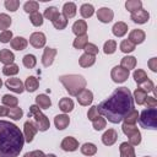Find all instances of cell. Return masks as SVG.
Here are the masks:
<instances>
[{
  "instance_id": "6da1fadb",
  "label": "cell",
  "mask_w": 157,
  "mask_h": 157,
  "mask_svg": "<svg viewBox=\"0 0 157 157\" xmlns=\"http://www.w3.org/2000/svg\"><path fill=\"white\" fill-rule=\"evenodd\" d=\"M134 109V99L128 87H118L114 92L97 105L98 113L113 124L120 123L124 117Z\"/></svg>"
},
{
  "instance_id": "7a4b0ae2",
  "label": "cell",
  "mask_w": 157,
  "mask_h": 157,
  "mask_svg": "<svg viewBox=\"0 0 157 157\" xmlns=\"http://www.w3.org/2000/svg\"><path fill=\"white\" fill-rule=\"evenodd\" d=\"M25 145L20 128L7 120H0V157H17Z\"/></svg>"
},
{
  "instance_id": "3957f363",
  "label": "cell",
  "mask_w": 157,
  "mask_h": 157,
  "mask_svg": "<svg viewBox=\"0 0 157 157\" xmlns=\"http://www.w3.org/2000/svg\"><path fill=\"white\" fill-rule=\"evenodd\" d=\"M59 81L64 85L65 90L69 92L70 96L76 97L82 90H85L87 81L82 75L77 74H70V75H61L59 77Z\"/></svg>"
},
{
  "instance_id": "277c9868",
  "label": "cell",
  "mask_w": 157,
  "mask_h": 157,
  "mask_svg": "<svg viewBox=\"0 0 157 157\" xmlns=\"http://www.w3.org/2000/svg\"><path fill=\"white\" fill-rule=\"evenodd\" d=\"M28 117L33 118V123L36 124L38 131H47L50 128V121L47 118V115H44L40 110V108L36 104H32L29 107V112H28Z\"/></svg>"
},
{
  "instance_id": "5b68a950",
  "label": "cell",
  "mask_w": 157,
  "mask_h": 157,
  "mask_svg": "<svg viewBox=\"0 0 157 157\" xmlns=\"http://www.w3.org/2000/svg\"><path fill=\"white\" fill-rule=\"evenodd\" d=\"M139 121L141 128L145 129H157V109L147 108L139 114Z\"/></svg>"
},
{
  "instance_id": "8992f818",
  "label": "cell",
  "mask_w": 157,
  "mask_h": 157,
  "mask_svg": "<svg viewBox=\"0 0 157 157\" xmlns=\"http://www.w3.org/2000/svg\"><path fill=\"white\" fill-rule=\"evenodd\" d=\"M123 132L129 137V144L132 146H137L141 144V132L136 128V125H130V124H123L121 125Z\"/></svg>"
},
{
  "instance_id": "52a82bcc",
  "label": "cell",
  "mask_w": 157,
  "mask_h": 157,
  "mask_svg": "<svg viewBox=\"0 0 157 157\" xmlns=\"http://www.w3.org/2000/svg\"><path fill=\"white\" fill-rule=\"evenodd\" d=\"M129 75H130L129 70L121 67L120 65H119V66H118V65L114 66V67L112 69V71H110V77H112V80H113L115 83H123V82H125V81L128 80Z\"/></svg>"
},
{
  "instance_id": "ba28073f",
  "label": "cell",
  "mask_w": 157,
  "mask_h": 157,
  "mask_svg": "<svg viewBox=\"0 0 157 157\" xmlns=\"http://www.w3.org/2000/svg\"><path fill=\"white\" fill-rule=\"evenodd\" d=\"M38 129L36 126V124L31 120H27L25 124H23V137H25V141L26 142H32L36 134H37Z\"/></svg>"
},
{
  "instance_id": "9c48e42d",
  "label": "cell",
  "mask_w": 157,
  "mask_h": 157,
  "mask_svg": "<svg viewBox=\"0 0 157 157\" xmlns=\"http://www.w3.org/2000/svg\"><path fill=\"white\" fill-rule=\"evenodd\" d=\"M45 42H47V38L43 32H33L29 37V44L37 49L43 48L45 45Z\"/></svg>"
},
{
  "instance_id": "30bf717a",
  "label": "cell",
  "mask_w": 157,
  "mask_h": 157,
  "mask_svg": "<svg viewBox=\"0 0 157 157\" xmlns=\"http://www.w3.org/2000/svg\"><path fill=\"white\" fill-rule=\"evenodd\" d=\"M60 147H61L63 151L74 152L78 148V141L72 136H66V137L63 139V141L60 144Z\"/></svg>"
},
{
  "instance_id": "8fae6325",
  "label": "cell",
  "mask_w": 157,
  "mask_h": 157,
  "mask_svg": "<svg viewBox=\"0 0 157 157\" xmlns=\"http://www.w3.org/2000/svg\"><path fill=\"white\" fill-rule=\"evenodd\" d=\"M5 86H6L10 91H12V92H15V93H22V92L25 91V85H23V82H22L20 78H16V77L7 78L6 82H5Z\"/></svg>"
},
{
  "instance_id": "7c38bea8",
  "label": "cell",
  "mask_w": 157,
  "mask_h": 157,
  "mask_svg": "<svg viewBox=\"0 0 157 157\" xmlns=\"http://www.w3.org/2000/svg\"><path fill=\"white\" fill-rule=\"evenodd\" d=\"M114 17V12L109 7H101L97 10V18L102 23H109Z\"/></svg>"
},
{
  "instance_id": "4fadbf2b",
  "label": "cell",
  "mask_w": 157,
  "mask_h": 157,
  "mask_svg": "<svg viewBox=\"0 0 157 157\" xmlns=\"http://www.w3.org/2000/svg\"><path fill=\"white\" fill-rule=\"evenodd\" d=\"M56 53H58V50L55 48H49V47L44 48V52H43V55H42V64L45 67L50 66L54 61V58H55Z\"/></svg>"
},
{
  "instance_id": "5bb4252c",
  "label": "cell",
  "mask_w": 157,
  "mask_h": 157,
  "mask_svg": "<svg viewBox=\"0 0 157 157\" xmlns=\"http://www.w3.org/2000/svg\"><path fill=\"white\" fill-rule=\"evenodd\" d=\"M130 17H131V20H132L135 23L144 25V23H146V22L150 20V13H148V11H146V10H144V9H140V10H137V11L132 12Z\"/></svg>"
},
{
  "instance_id": "9a60e30c",
  "label": "cell",
  "mask_w": 157,
  "mask_h": 157,
  "mask_svg": "<svg viewBox=\"0 0 157 157\" xmlns=\"http://www.w3.org/2000/svg\"><path fill=\"white\" fill-rule=\"evenodd\" d=\"M76 98H77V102H78L81 105H90V104L93 102V93H92V91L85 88V90H82V91L76 96Z\"/></svg>"
},
{
  "instance_id": "2e32d148",
  "label": "cell",
  "mask_w": 157,
  "mask_h": 157,
  "mask_svg": "<svg viewBox=\"0 0 157 157\" xmlns=\"http://www.w3.org/2000/svg\"><path fill=\"white\" fill-rule=\"evenodd\" d=\"M146 38V34L142 29H132L130 33H129V38L128 40H130L134 45H137V44H141Z\"/></svg>"
},
{
  "instance_id": "e0dca14e",
  "label": "cell",
  "mask_w": 157,
  "mask_h": 157,
  "mask_svg": "<svg viewBox=\"0 0 157 157\" xmlns=\"http://www.w3.org/2000/svg\"><path fill=\"white\" fill-rule=\"evenodd\" d=\"M118 140V132L114 129H108L107 131H104V134L102 135V142L105 146H112L117 142Z\"/></svg>"
},
{
  "instance_id": "ac0fdd59",
  "label": "cell",
  "mask_w": 157,
  "mask_h": 157,
  "mask_svg": "<svg viewBox=\"0 0 157 157\" xmlns=\"http://www.w3.org/2000/svg\"><path fill=\"white\" fill-rule=\"evenodd\" d=\"M128 29H129V27H128V25L125 23V22H123V21H118V22H115L114 25H113V27H112V32H113V34L115 36V37H124L126 33H128Z\"/></svg>"
},
{
  "instance_id": "d6986e66",
  "label": "cell",
  "mask_w": 157,
  "mask_h": 157,
  "mask_svg": "<svg viewBox=\"0 0 157 157\" xmlns=\"http://www.w3.org/2000/svg\"><path fill=\"white\" fill-rule=\"evenodd\" d=\"M119 152H120V157H136L135 156V147L132 145H130L128 141L120 144Z\"/></svg>"
},
{
  "instance_id": "ffe728a7",
  "label": "cell",
  "mask_w": 157,
  "mask_h": 157,
  "mask_svg": "<svg viewBox=\"0 0 157 157\" xmlns=\"http://www.w3.org/2000/svg\"><path fill=\"white\" fill-rule=\"evenodd\" d=\"M87 32V23L85 20H77L72 25V33L76 34V37L83 36Z\"/></svg>"
},
{
  "instance_id": "44dd1931",
  "label": "cell",
  "mask_w": 157,
  "mask_h": 157,
  "mask_svg": "<svg viewBox=\"0 0 157 157\" xmlns=\"http://www.w3.org/2000/svg\"><path fill=\"white\" fill-rule=\"evenodd\" d=\"M54 124H55V128L58 130H64V129H66L69 126L70 118L66 114H59V115H56L54 118Z\"/></svg>"
},
{
  "instance_id": "7402d4cb",
  "label": "cell",
  "mask_w": 157,
  "mask_h": 157,
  "mask_svg": "<svg viewBox=\"0 0 157 157\" xmlns=\"http://www.w3.org/2000/svg\"><path fill=\"white\" fill-rule=\"evenodd\" d=\"M10 44H11V48H12V49L20 52V50H25V49L27 48V45H28V40H27L26 38L18 36V37L12 38L11 42H10Z\"/></svg>"
},
{
  "instance_id": "603a6c76",
  "label": "cell",
  "mask_w": 157,
  "mask_h": 157,
  "mask_svg": "<svg viewBox=\"0 0 157 157\" xmlns=\"http://www.w3.org/2000/svg\"><path fill=\"white\" fill-rule=\"evenodd\" d=\"M76 12H77V7H76V4H75V2L69 1V2H65V4L63 5V15H64L67 20L75 17Z\"/></svg>"
},
{
  "instance_id": "cb8c5ba5",
  "label": "cell",
  "mask_w": 157,
  "mask_h": 157,
  "mask_svg": "<svg viewBox=\"0 0 157 157\" xmlns=\"http://www.w3.org/2000/svg\"><path fill=\"white\" fill-rule=\"evenodd\" d=\"M15 60V54L10 49H1L0 50V63L5 65L12 64Z\"/></svg>"
},
{
  "instance_id": "d4e9b609",
  "label": "cell",
  "mask_w": 157,
  "mask_h": 157,
  "mask_svg": "<svg viewBox=\"0 0 157 157\" xmlns=\"http://www.w3.org/2000/svg\"><path fill=\"white\" fill-rule=\"evenodd\" d=\"M59 109L66 114V113H70L72 109H74V101L69 97H63L60 101H59Z\"/></svg>"
},
{
  "instance_id": "484cf974",
  "label": "cell",
  "mask_w": 157,
  "mask_h": 157,
  "mask_svg": "<svg viewBox=\"0 0 157 157\" xmlns=\"http://www.w3.org/2000/svg\"><path fill=\"white\" fill-rule=\"evenodd\" d=\"M36 105H38L42 109H49L52 105V101H50L49 96L42 93V94H38L36 97Z\"/></svg>"
},
{
  "instance_id": "4316f807",
  "label": "cell",
  "mask_w": 157,
  "mask_h": 157,
  "mask_svg": "<svg viewBox=\"0 0 157 157\" xmlns=\"http://www.w3.org/2000/svg\"><path fill=\"white\" fill-rule=\"evenodd\" d=\"M94 63H96V56L90 55V54H86V53H83L80 56V59H78V64H80L81 67H90Z\"/></svg>"
},
{
  "instance_id": "83f0119b",
  "label": "cell",
  "mask_w": 157,
  "mask_h": 157,
  "mask_svg": "<svg viewBox=\"0 0 157 157\" xmlns=\"http://www.w3.org/2000/svg\"><path fill=\"white\" fill-rule=\"evenodd\" d=\"M23 85H25V90H27L28 92H34L39 87V81L34 76H28Z\"/></svg>"
},
{
  "instance_id": "f1b7e54d",
  "label": "cell",
  "mask_w": 157,
  "mask_h": 157,
  "mask_svg": "<svg viewBox=\"0 0 157 157\" xmlns=\"http://www.w3.org/2000/svg\"><path fill=\"white\" fill-rule=\"evenodd\" d=\"M136 63H137V61H136V58H135V56L126 55V56H124V58L121 59V61H120V66L130 71L131 69H135Z\"/></svg>"
},
{
  "instance_id": "f546056e",
  "label": "cell",
  "mask_w": 157,
  "mask_h": 157,
  "mask_svg": "<svg viewBox=\"0 0 157 157\" xmlns=\"http://www.w3.org/2000/svg\"><path fill=\"white\" fill-rule=\"evenodd\" d=\"M147 97V92L145 90H142L141 87H137L135 91H134V94H132V99L134 102H136L139 105H142L145 99Z\"/></svg>"
},
{
  "instance_id": "4dcf8cb0",
  "label": "cell",
  "mask_w": 157,
  "mask_h": 157,
  "mask_svg": "<svg viewBox=\"0 0 157 157\" xmlns=\"http://www.w3.org/2000/svg\"><path fill=\"white\" fill-rule=\"evenodd\" d=\"M132 77H134L135 82H136L139 86H141L144 82H146V81L148 80L146 71L142 70V69H136V70L134 71V74H132Z\"/></svg>"
},
{
  "instance_id": "1f68e13d",
  "label": "cell",
  "mask_w": 157,
  "mask_h": 157,
  "mask_svg": "<svg viewBox=\"0 0 157 157\" xmlns=\"http://www.w3.org/2000/svg\"><path fill=\"white\" fill-rule=\"evenodd\" d=\"M80 13H81V16H82L83 18H90V17H92V15L94 13V7H93V5H91V4H88V2L82 4L81 7H80Z\"/></svg>"
},
{
  "instance_id": "d6a6232c",
  "label": "cell",
  "mask_w": 157,
  "mask_h": 157,
  "mask_svg": "<svg viewBox=\"0 0 157 157\" xmlns=\"http://www.w3.org/2000/svg\"><path fill=\"white\" fill-rule=\"evenodd\" d=\"M97 152V146L92 142H86L81 146V153L85 156H93Z\"/></svg>"
},
{
  "instance_id": "836d02e7",
  "label": "cell",
  "mask_w": 157,
  "mask_h": 157,
  "mask_svg": "<svg viewBox=\"0 0 157 157\" xmlns=\"http://www.w3.org/2000/svg\"><path fill=\"white\" fill-rule=\"evenodd\" d=\"M125 9L129 11V12H135L140 9H142V1L141 0H128L125 2Z\"/></svg>"
},
{
  "instance_id": "e575fe53",
  "label": "cell",
  "mask_w": 157,
  "mask_h": 157,
  "mask_svg": "<svg viewBox=\"0 0 157 157\" xmlns=\"http://www.w3.org/2000/svg\"><path fill=\"white\" fill-rule=\"evenodd\" d=\"M59 15H60V12H59V10H58L55 6H49V7H47V9L44 10L43 17H45V18L49 20V21H54Z\"/></svg>"
},
{
  "instance_id": "d590c367",
  "label": "cell",
  "mask_w": 157,
  "mask_h": 157,
  "mask_svg": "<svg viewBox=\"0 0 157 157\" xmlns=\"http://www.w3.org/2000/svg\"><path fill=\"white\" fill-rule=\"evenodd\" d=\"M1 102H2V105L9 107V108L17 107V104H18V99L15 96H11V94H4L2 98H1Z\"/></svg>"
},
{
  "instance_id": "8d00e7d4",
  "label": "cell",
  "mask_w": 157,
  "mask_h": 157,
  "mask_svg": "<svg viewBox=\"0 0 157 157\" xmlns=\"http://www.w3.org/2000/svg\"><path fill=\"white\" fill-rule=\"evenodd\" d=\"M124 124H130V125H135L136 121L139 120V112L134 108L131 112H129L125 117H124Z\"/></svg>"
},
{
  "instance_id": "74e56055",
  "label": "cell",
  "mask_w": 157,
  "mask_h": 157,
  "mask_svg": "<svg viewBox=\"0 0 157 157\" xmlns=\"http://www.w3.org/2000/svg\"><path fill=\"white\" fill-rule=\"evenodd\" d=\"M52 23H53L54 28H56V29L61 31V29H64V28L67 26V18H66L63 13H60V15H59L54 21H52Z\"/></svg>"
},
{
  "instance_id": "f35d334b",
  "label": "cell",
  "mask_w": 157,
  "mask_h": 157,
  "mask_svg": "<svg viewBox=\"0 0 157 157\" xmlns=\"http://www.w3.org/2000/svg\"><path fill=\"white\" fill-rule=\"evenodd\" d=\"M87 43H88V36L87 34H83V36L76 37L74 39V42H72V45H74L75 49H83Z\"/></svg>"
},
{
  "instance_id": "ab89813d",
  "label": "cell",
  "mask_w": 157,
  "mask_h": 157,
  "mask_svg": "<svg viewBox=\"0 0 157 157\" xmlns=\"http://www.w3.org/2000/svg\"><path fill=\"white\" fill-rule=\"evenodd\" d=\"M22 64L27 69H33L36 66V64H37V58L33 54H26L22 58Z\"/></svg>"
},
{
  "instance_id": "60d3db41",
  "label": "cell",
  "mask_w": 157,
  "mask_h": 157,
  "mask_svg": "<svg viewBox=\"0 0 157 157\" xmlns=\"http://www.w3.org/2000/svg\"><path fill=\"white\" fill-rule=\"evenodd\" d=\"M18 71H20V69H18V65H16V64H10V65H5L4 67H2V74L5 75V76H15V75H17L18 74Z\"/></svg>"
},
{
  "instance_id": "b9f144b4",
  "label": "cell",
  "mask_w": 157,
  "mask_h": 157,
  "mask_svg": "<svg viewBox=\"0 0 157 157\" xmlns=\"http://www.w3.org/2000/svg\"><path fill=\"white\" fill-rule=\"evenodd\" d=\"M23 115V110L20 108V107H12V108H9V113H7V117H10L12 120H20Z\"/></svg>"
},
{
  "instance_id": "7bdbcfd3",
  "label": "cell",
  "mask_w": 157,
  "mask_h": 157,
  "mask_svg": "<svg viewBox=\"0 0 157 157\" xmlns=\"http://www.w3.org/2000/svg\"><path fill=\"white\" fill-rule=\"evenodd\" d=\"M29 21H31V23H32L33 26L39 27V26L43 25V21H44V20H43V15H42L39 11L33 12V13L29 15Z\"/></svg>"
},
{
  "instance_id": "ee69618b",
  "label": "cell",
  "mask_w": 157,
  "mask_h": 157,
  "mask_svg": "<svg viewBox=\"0 0 157 157\" xmlns=\"http://www.w3.org/2000/svg\"><path fill=\"white\" fill-rule=\"evenodd\" d=\"M38 9H39V4L37 1H33V0H29V1L25 2V5H23V10L29 15L33 12H37Z\"/></svg>"
},
{
  "instance_id": "f6af8a7d",
  "label": "cell",
  "mask_w": 157,
  "mask_h": 157,
  "mask_svg": "<svg viewBox=\"0 0 157 157\" xmlns=\"http://www.w3.org/2000/svg\"><path fill=\"white\" fill-rule=\"evenodd\" d=\"M117 50V42L114 40V39H108L105 43H104V45H103V52H104V54H113L114 52Z\"/></svg>"
},
{
  "instance_id": "bcb514c9",
  "label": "cell",
  "mask_w": 157,
  "mask_h": 157,
  "mask_svg": "<svg viewBox=\"0 0 157 157\" xmlns=\"http://www.w3.org/2000/svg\"><path fill=\"white\" fill-rule=\"evenodd\" d=\"M12 18L7 13H0V29L6 31L11 26Z\"/></svg>"
},
{
  "instance_id": "7dc6e473",
  "label": "cell",
  "mask_w": 157,
  "mask_h": 157,
  "mask_svg": "<svg viewBox=\"0 0 157 157\" xmlns=\"http://www.w3.org/2000/svg\"><path fill=\"white\" fill-rule=\"evenodd\" d=\"M135 47H136V45H134V44H132L130 40H128V39L121 40V42H120V45H119L120 50H121L123 53H125V54L134 52V50H135Z\"/></svg>"
},
{
  "instance_id": "c3c4849f",
  "label": "cell",
  "mask_w": 157,
  "mask_h": 157,
  "mask_svg": "<svg viewBox=\"0 0 157 157\" xmlns=\"http://www.w3.org/2000/svg\"><path fill=\"white\" fill-rule=\"evenodd\" d=\"M92 125H93V129H94V130L101 131V130H103V129L107 126V120H105L102 115H99L97 119H94V120L92 121Z\"/></svg>"
},
{
  "instance_id": "681fc988",
  "label": "cell",
  "mask_w": 157,
  "mask_h": 157,
  "mask_svg": "<svg viewBox=\"0 0 157 157\" xmlns=\"http://www.w3.org/2000/svg\"><path fill=\"white\" fill-rule=\"evenodd\" d=\"M4 5H5L6 10H9L11 12H15L20 7V1L18 0H5Z\"/></svg>"
},
{
  "instance_id": "f907efd6",
  "label": "cell",
  "mask_w": 157,
  "mask_h": 157,
  "mask_svg": "<svg viewBox=\"0 0 157 157\" xmlns=\"http://www.w3.org/2000/svg\"><path fill=\"white\" fill-rule=\"evenodd\" d=\"M83 50H85L86 54H90V55H93V56H96L98 54V52H99L98 47L96 44H93V43H87L86 47L83 48Z\"/></svg>"
},
{
  "instance_id": "816d5d0a",
  "label": "cell",
  "mask_w": 157,
  "mask_h": 157,
  "mask_svg": "<svg viewBox=\"0 0 157 157\" xmlns=\"http://www.w3.org/2000/svg\"><path fill=\"white\" fill-rule=\"evenodd\" d=\"M11 39H12V32L11 31L6 29V31H2L0 33V42L1 43H9V42H11Z\"/></svg>"
},
{
  "instance_id": "f5cc1de1",
  "label": "cell",
  "mask_w": 157,
  "mask_h": 157,
  "mask_svg": "<svg viewBox=\"0 0 157 157\" xmlns=\"http://www.w3.org/2000/svg\"><path fill=\"white\" fill-rule=\"evenodd\" d=\"M144 104L146 105V108H156L157 107V99L155 96H147Z\"/></svg>"
},
{
  "instance_id": "db71d44e",
  "label": "cell",
  "mask_w": 157,
  "mask_h": 157,
  "mask_svg": "<svg viewBox=\"0 0 157 157\" xmlns=\"http://www.w3.org/2000/svg\"><path fill=\"white\" fill-rule=\"evenodd\" d=\"M99 117V113H98V110H97V105H92L90 109H88V112H87V118L91 120V121H93L94 119H97Z\"/></svg>"
},
{
  "instance_id": "11a10c76",
  "label": "cell",
  "mask_w": 157,
  "mask_h": 157,
  "mask_svg": "<svg viewBox=\"0 0 157 157\" xmlns=\"http://www.w3.org/2000/svg\"><path fill=\"white\" fill-rule=\"evenodd\" d=\"M140 87H141L142 90H145L147 93H148V92H155V85H153V82H152L150 78H148L146 82H144Z\"/></svg>"
},
{
  "instance_id": "9f6ffc18",
  "label": "cell",
  "mask_w": 157,
  "mask_h": 157,
  "mask_svg": "<svg viewBox=\"0 0 157 157\" xmlns=\"http://www.w3.org/2000/svg\"><path fill=\"white\" fill-rule=\"evenodd\" d=\"M23 157H45V153L43 151H40V150H34V151L25 153Z\"/></svg>"
},
{
  "instance_id": "6f0895ef",
  "label": "cell",
  "mask_w": 157,
  "mask_h": 157,
  "mask_svg": "<svg viewBox=\"0 0 157 157\" xmlns=\"http://www.w3.org/2000/svg\"><path fill=\"white\" fill-rule=\"evenodd\" d=\"M147 65H148V67L151 69V71H153V72H157V58H151L150 60H148V63H147Z\"/></svg>"
},
{
  "instance_id": "680465c9",
  "label": "cell",
  "mask_w": 157,
  "mask_h": 157,
  "mask_svg": "<svg viewBox=\"0 0 157 157\" xmlns=\"http://www.w3.org/2000/svg\"><path fill=\"white\" fill-rule=\"evenodd\" d=\"M9 108L5 105H0V117H7Z\"/></svg>"
},
{
  "instance_id": "91938a15",
  "label": "cell",
  "mask_w": 157,
  "mask_h": 157,
  "mask_svg": "<svg viewBox=\"0 0 157 157\" xmlns=\"http://www.w3.org/2000/svg\"><path fill=\"white\" fill-rule=\"evenodd\" d=\"M45 157H56L54 153H48V155H45Z\"/></svg>"
},
{
  "instance_id": "94428289",
  "label": "cell",
  "mask_w": 157,
  "mask_h": 157,
  "mask_svg": "<svg viewBox=\"0 0 157 157\" xmlns=\"http://www.w3.org/2000/svg\"><path fill=\"white\" fill-rule=\"evenodd\" d=\"M1 86H2V81H1V78H0V88H1Z\"/></svg>"
},
{
  "instance_id": "6125c7cd",
  "label": "cell",
  "mask_w": 157,
  "mask_h": 157,
  "mask_svg": "<svg viewBox=\"0 0 157 157\" xmlns=\"http://www.w3.org/2000/svg\"><path fill=\"white\" fill-rule=\"evenodd\" d=\"M145 157H150V156H145Z\"/></svg>"
}]
</instances>
